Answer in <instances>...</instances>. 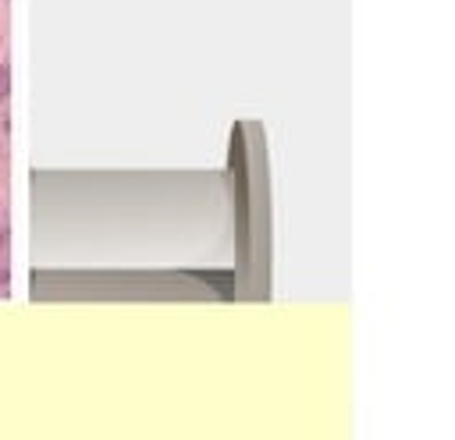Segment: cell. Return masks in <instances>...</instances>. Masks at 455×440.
Listing matches in <instances>:
<instances>
[{
  "instance_id": "1",
  "label": "cell",
  "mask_w": 455,
  "mask_h": 440,
  "mask_svg": "<svg viewBox=\"0 0 455 440\" xmlns=\"http://www.w3.org/2000/svg\"><path fill=\"white\" fill-rule=\"evenodd\" d=\"M7 284H11V231L4 227L0 231V287L7 291Z\"/></svg>"
},
{
  "instance_id": "2",
  "label": "cell",
  "mask_w": 455,
  "mask_h": 440,
  "mask_svg": "<svg viewBox=\"0 0 455 440\" xmlns=\"http://www.w3.org/2000/svg\"><path fill=\"white\" fill-rule=\"evenodd\" d=\"M11 96V67L0 60V103Z\"/></svg>"
}]
</instances>
